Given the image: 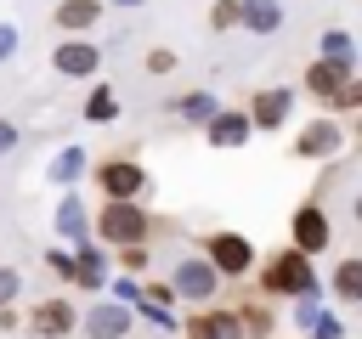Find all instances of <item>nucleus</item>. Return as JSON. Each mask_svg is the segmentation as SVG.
<instances>
[{"instance_id": "f257e3e1", "label": "nucleus", "mask_w": 362, "mask_h": 339, "mask_svg": "<svg viewBox=\"0 0 362 339\" xmlns=\"http://www.w3.org/2000/svg\"><path fill=\"white\" fill-rule=\"evenodd\" d=\"M96 232H102L107 243H147L153 215H147V209H136L130 198H107V203H102V215H96Z\"/></svg>"}, {"instance_id": "f03ea898", "label": "nucleus", "mask_w": 362, "mask_h": 339, "mask_svg": "<svg viewBox=\"0 0 362 339\" xmlns=\"http://www.w3.org/2000/svg\"><path fill=\"white\" fill-rule=\"evenodd\" d=\"M260 288H266V294H305V288H311V260H305L300 249L272 254V266L260 271Z\"/></svg>"}, {"instance_id": "7ed1b4c3", "label": "nucleus", "mask_w": 362, "mask_h": 339, "mask_svg": "<svg viewBox=\"0 0 362 339\" xmlns=\"http://www.w3.org/2000/svg\"><path fill=\"white\" fill-rule=\"evenodd\" d=\"M96 186H102V198H136L141 192V164L136 158H102Z\"/></svg>"}, {"instance_id": "20e7f679", "label": "nucleus", "mask_w": 362, "mask_h": 339, "mask_svg": "<svg viewBox=\"0 0 362 339\" xmlns=\"http://www.w3.org/2000/svg\"><path fill=\"white\" fill-rule=\"evenodd\" d=\"M294 249H300V254L328 249V215H322L317 203H300V209H294Z\"/></svg>"}, {"instance_id": "39448f33", "label": "nucleus", "mask_w": 362, "mask_h": 339, "mask_svg": "<svg viewBox=\"0 0 362 339\" xmlns=\"http://www.w3.org/2000/svg\"><path fill=\"white\" fill-rule=\"evenodd\" d=\"M57 73H74V79H90L96 68H102V51L90 45V40H68V45H57Z\"/></svg>"}, {"instance_id": "423d86ee", "label": "nucleus", "mask_w": 362, "mask_h": 339, "mask_svg": "<svg viewBox=\"0 0 362 339\" xmlns=\"http://www.w3.org/2000/svg\"><path fill=\"white\" fill-rule=\"evenodd\" d=\"M209 260H215L226 277H243V271H249V243H243L238 232H215V237H209Z\"/></svg>"}, {"instance_id": "0eeeda50", "label": "nucleus", "mask_w": 362, "mask_h": 339, "mask_svg": "<svg viewBox=\"0 0 362 339\" xmlns=\"http://www.w3.org/2000/svg\"><path fill=\"white\" fill-rule=\"evenodd\" d=\"M345 79H351L345 56H322V62H311V68H305V90H311V96H322V102H328Z\"/></svg>"}, {"instance_id": "6e6552de", "label": "nucleus", "mask_w": 362, "mask_h": 339, "mask_svg": "<svg viewBox=\"0 0 362 339\" xmlns=\"http://www.w3.org/2000/svg\"><path fill=\"white\" fill-rule=\"evenodd\" d=\"M283 119H288V90H260V96L249 102V124L272 130V124H283Z\"/></svg>"}, {"instance_id": "1a4fd4ad", "label": "nucleus", "mask_w": 362, "mask_h": 339, "mask_svg": "<svg viewBox=\"0 0 362 339\" xmlns=\"http://www.w3.org/2000/svg\"><path fill=\"white\" fill-rule=\"evenodd\" d=\"M96 17H102V0H62L57 6V28H68V34L96 28Z\"/></svg>"}, {"instance_id": "9d476101", "label": "nucleus", "mask_w": 362, "mask_h": 339, "mask_svg": "<svg viewBox=\"0 0 362 339\" xmlns=\"http://www.w3.org/2000/svg\"><path fill=\"white\" fill-rule=\"evenodd\" d=\"M238 23L255 34H272L283 23V11H277V0H238Z\"/></svg>"}, {"instance_id": "9b49d317", "label": "nucleus", "mask_w": 362, "mask_h": 339, "mask_svg": "<svg viewBox=\"0 0 362 339\" xmlns=\"http://www.w3.org/2000/svg\"><path fill=\"white\" fill-rule=\"evenodd\" d=\"M243 136H249V113H215L209 119V141L215 147H238Z\"/></svg>"}, {"instance_id": "f8f14e48", "label": "nucleus", "mask_w": 362, "mask_h": 339, "mask_svg": "<svg viewBox=\"0 0 362 339\" xmlns=\"http://www.w3.org/2000/svg\"><path fill=\"white\" fill-rule=\"evenodd\" d=\"M28 322H34V333H68V328H74V316H68V305H62V299H45Z\"/></svg>"}, {"instance_id": "ddd939ff", "label": "nucleus", "mask_w": 362, "mask_h": 339, "mask_svg": "<svg viewBox=\"0 0 362 339\" xmlns=\"http://www.w3.org/2000/svg\"><path fill=\"white\" fill-rule=\"evenodd\" d=\"M334 141H339V124H311L300 136V153H334Z\"/></svg>"}, {"instance_id": "4468645a", "label": "nucleus", "mask_w": 362, "mask_h": 339, "mask_svg": "<svg viewBox=\"0 0 362 339\" xmlns=\"http://www.w3.org/2000/svg\"><path fill=\"white\" fill-rule=\"evenodd\" d=\"M187 339H232V322L226 316H192L187 322Z\"/></svg>"}, {"instance_id": "2eb2a0df", "label": "nucleus", "mask_w": 362, "mask_h": 339, "mask_svg": "<svg viewBox=\"0 0 362 339\" xmlns=\"http://www.w3.org/2000/svg\"><path fill=\"white\" fill-rule=\"evenodd\" d=\"M209 28H215V34L238 28V0H215V6H209Z\"/></svg>"}, {"instance_id": "dca6fc26", "label": "nucleus", "mask_w": 362, "mask_h": 339, "mask_svg": "<svg viewBox=\"0 0 362 339\" xmlns=\"http://www.w3.org/2000/svg\"><path fill=\"white\" fill-rule=\"evenodd\" d=\"M334 288H339L345 299H356V294H362V266H356V260H345V266H339V277H334Z\"/></svg>"}, {"instance_id": "f3484780", "label": "nucleus", "mask_w": 362, "mask_h": 339, "mask_svg": "<svg viewBox=\"0 0 362 339\" xmlns=\"http://www.w3.org/2000/svg\"><path fill=\"white\" fill-rule=\"evenodd\" d=\"M328 102H334V107H356V102H362V79H345V85H339Z\"/></svg>"}, {"instance_id": "a211bd4d", "label": "nucleus", "mask_w": 362, "mask_h": 339, "mask_svg": "<svg viewBox=\"0 0 362 339\" xmlns=\"http://www.w3.org/2000/svg\"><path fill=\"white\" fill-rule=\"evenodd\" d=\"M119 260H124L130 271H141V266H147V243H119Z\"/></svg>"}, {"instance_id": "6ab92c4d", "label": "nucleus", "mask_w": 362, "mask_h": 339, "mask_svg": "<svg viewBox=\"0 0 362 339\" xmlns=\"http://www.w3.org/2000/svg\"><path fill=\"white\" fill-rule=\"evenodd\" d=\"M147 68H153V73H170V68H175V51H164V45L147 51Z\"/></svg>"}, {"instance_id": "aec40b11", "label": "nucleus", "mask_w": 362, "mask_h": 339, "mask_svg": "<svg viewBox=\"0 0 362 339\" xmlns=\"http://www.w3.org/2000/svg\"><path fill=\"white\" fill-rule=\"evenodd\" d=\"M119 328H124V316H119V311H102V316L90 322V333H119Z\"/></svg>"}, {"instance_id": "412c9836", "label": "nucleus", "mask_w": 362, "mask_h": 339, "mask_svg": "<svg viewBox=\"0 0 362 339\" xmlns=\"http://www.w3.org/2000/svg\"><path fill=\"white\" fill-rule=\"evenodd\" d=\"M11 45H17V28H6V23H0V56H11Z\"/></svg>"}, {"instance_id": "4be33fe9", "label": "nucleus", "mask_w": 362, "mask_h": 339, "mask_svg": "<svg viewBox=\"0 0 362 339\" xmlns=\"http://www.w3.org/2000/svg\"><path fill=\"white\" fill-rule=\"evenodd\" d=\"M17 294V271H0V299H11Z\"/></svg>"}, {"instance_id": "5701e85b", "label": "nucleus", "mask_w": 362, "mask_h": 339, "mask_svg": "<svg viewBox=\"0 0 362 339\" xmlns=\"http://www.w3.org/2000/svg\"><path fill=\"white\" fill-rule=\"evenodd\" d=\"M11 141H17V130H11V124H6V119H0V153H6V147H11Z\"/></svg>"}, {"instance_id": "b1692460", "label": "nucleus", "mask_w": 362, "mask_h": 339, "mask_svg": "<svg viewBox=\"0 0 362 339\" xmlns=\"http://www.w3.org/2000/svg\"><path fill=\"white\" fill-rule=\"evenodd\" d=\"M119 6H141V0H119Z\"/></svg>"}]
</instances>
